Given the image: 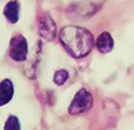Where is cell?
I'll return each mask as SVG.
<instances>
[{
	"mask_svg": "<svg viewBox=\"0 0 134 130\" xmlns=\"http://www.w3.org/2000/svg\"><path fill=\"white\" fill-rule=\"evenodd\" d=\"M59 39L66 51L75 58L86 56L94 46V38L91 32L76 25L63 27L60 30Z\"/></svg>",
	"mask_w": 134,
	"mask_h": 130,
	"instance_id": "cell-1",
	"label": "cell"
},
{
	"mask_svg": "<svg viewBox=\"0 0 134 130\" xmlns=\"http://www.w3.org/2000/svg\"><path fill=\"white\" fill-rule=\"evenodd\" d=\"M69 79V72L65 69H59L54 75V82L57 85H63Z\"/></svg>",
	"mask_w": 134,
	"mask_h": 130,
	"instance_id": "cell-9",
	"label": "cell"
},
{
	"mask_svg": "<svg viewBox=\"0 0 134 130\" xmlns=\"http://www.w3.org/2000/svg\"><path fill=\"white\" fill-rule=\"evenodd\" d=\"M4 130H21L20 121L16 116L10 115L6 121Z\"/></svg>",
	"mask_w": 134,
	"mask_h": 130,
	"instance_id": "cell-8",
	"label": "cell"
},
{
	"mask_svg": "<svg viewBox=\"0 0 134 130\" xmlns=\"http://www.w3.org/2000/svg\"><path fill=\"white\" fill-rule=\"evenodd\" d=\"M114 39H113L111 34L108 32H103L98 36L97 39L96 46L97 49L101 52V54H108V52H112L114 49Z\"/></svg>",
	"mask_w": 134,
	"mask_h": 130,
	"instance_id": "cell-7",
	"label": "cell"
},
{
	"mask_svg": "<svg viewBox=\"0 0 134 130\" xmlns=\"http://www.w3.org/2000/svg\"><path fill=\"white\" fill-rule=\"evenodd\" d=\"M14 94L13 83L10 80L6 79L0 82V106L8 104L12 99Z\"/></svg>",
	"mask_w": 134,
	"mask_h": 130,
	"instance_id": "cell-6",
	"label": "cell"
},
{
	"mask_svg": "<svg viewBox=\"0 0 134 130\" xmlns=\"http://www.w3.org/2000/svg\"><path fill=\"white\" fill-rule=\"evenodd\" d=\"M3 14L10 23H16L20 17V4L17 0H10L6 4Z\"/></svg>",
	"mask_w": 134,
	"mask_h": 130,
	"instance_id": "cell-5",
	"label": "cell"
},
{
	"mask_svg": "<svg viewBox=\"0 0 134 130\" xmlns=\"http://www.w3.org/2000/svg\"><path fill=\"white\" fill-rule=\"evenodd\" d=\"M93 105V97L86 89L82 88L75 94L69 107V113L71 115H79L89 110Z\"/></svg>",
	"mask_w": 134,
	"mask_h": 130,
	"instance_id": "cell-2",
	"label": "cell"
},
{
	"mask_svg": "<svg viewBox=\"0 0 134 130\" xmlns=\"http://www.w3.org/2000/svg\"><path fill=\"white\" fill-rule=\"evenodd\" d=\"M56 25L53 18L47 13H44L38 20V34L45 40L52 41L56 37Z\"/></svg>",
	"mask_w": 134,
	"mask_h": 130,
	"instance_id": "cell-4",
	"label": "cell"
},
{
	"mask_svg": "<svg viewBox=\"0 0 134 130\" xmlns=\"http://www.w3.org/2000/svg\"><path fill=\"white\" fill-rule=\"evenodd\" d=\"M28 54V44L26 38L23 35H16L12 37L9 41V55L16 62L25 61Z\"/></svg>",
	"mask_w": 134,
	"mask_h": 130,
	"instance_id": "cell-3",
	"label": "cell"
}]
</instances>
